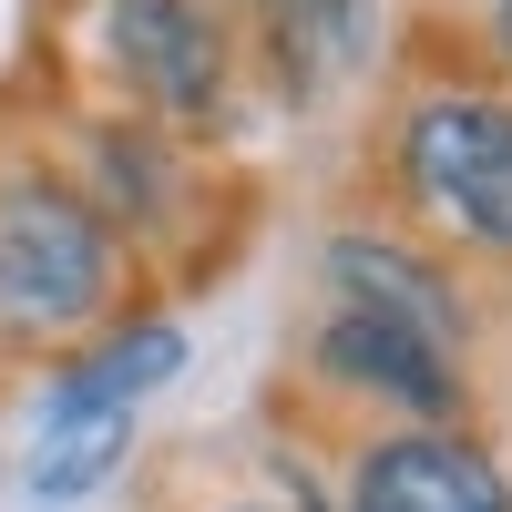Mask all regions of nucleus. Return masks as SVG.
<instances>
[{
    "label": "nucleus",
    "mask_w": 512,
    "mask_h": 512,
    "mask_svg": "<svg viewBox=\"0 0 512 512\" xmlns=\"http://www.w3.org/2000/svg\"><path fill=\"white\" fill-rule=\"evenodd\" d=\"M328 287L359 297V308H379V318H410V328H431V338H451V349H461V297H451V277L431 267V256L390 246V236H338V246H328Z\"/></svg>",
    "instance_id": "6"
},
{
    "label": "nucleus",
    "mask_w": 512,
    "mask_h": 512,
    "mask_svg": "<svg viewBox=\"0 0 512 512\" xmlns=\"http://www.w3.org/2000/svg\"><path fill=\"white\" fill-rule=\"evenodd\" d=\"M175 369H185V328H175V318H123L103 349L62 379V390H82V400H123V410H134V400L164 390Z\"/></svg>",
    "instance_id": "8"
},
{
    "label": "nucleus",
    "mask_w": 512,
    "mask_h": 512,
    "mask_svg": "<svg viewBox=\"0 0 512 512\" xmlns=\"http://www.w3.org/2000/svg\"><path fill=\"white\" fill-rule=\"evenodd\" d=\"M502 52H512V0H502Z\"/></svg>",
    "instance_id": "9"
},
{
    "label": "nucleus",
    "mask_w": 512,
    "mask_h": 512,
    "mask_svg": "<svg viewBox=\"0 0 512 512\" xmlns=\"http://www.w3.org/2000/svg\"><path fill=\"white\" fill-rule=\"evenodd\" d=\"M318 369L338 379V390H369V400L410 410V420H451L461 410L451 338L410 328V318H379V308H359V297H338V308L318 318Z\"/></svg>",
    "instance_id": "3"
},
{
    "label": "nucleus",
    "mask_w": 512,
    "mask_h": 512,
    "mask_svg": "<svg viewBox=\"0 0 512 512\" xmlns=\"http://www.w3.org/2000/svg\"><path fill=\"white\" fill-rule=\"evenodd\" d=\"M400 164H410V195L441 226L512 256V103H482V93L420 103L410 134H400Z\"/></svg>",
    "instance_id": "2"
},
{
    "label": "nucleus",
    "mask_w": 512,
    "mask_h": 512,
    "mask_svg": "<svg viewBox=\"0 0 512 512\" xmlns=\"http://www.w3.org/2000/svg\"><path fill=\"white\" fill-rule=\"evenodd\" d=\"M349 512H512V482L492 472V451H472L441 420H420V431L379 441L359 461Z\"/></svg>",
    "instance_id": "5"
},
{
    "label": "nucleus",
    "mask_w": 512,
    "mask_h": 512,
    "mask_svg": "<svg viewBox=\"0 0 512 512\" xmlns=\"http://www.w3.org/2000/svg\"><path fill=\"white\" fill-rule=\"evenodd\" d=\"M123 441H134V410H123V400L62 390L52 420H41V441H31V492H41V502H82V492L123 461Z\"/></svg>",
    "instance_id": "7"
},
{
    "label": "nucleus",
    "mask_w": 512,
    "mask_h": 512,
    "mask_svg": "<svg viewBox=\"0 0 512 512\" xmlns=\"http://www.w3.org/2000/svg\"><path fill=\"white\" fill-rule=\"evenodd\" d=\"M113 72L134 82L154 113H216L226 93V52H216V21L195 0H103L93 11Z\"/></svg>",
    "instance_id": "4"
},
{
    "label": "nucleus",
    "mask_w": 512,
    "mask_h": 512,
    "mask_svg": "<svg viewBox=\"0 0 512 512\" xmlns=\"http://www.w3.org/2000/svg\"><path fill=\"white\" fill-rule=\"evenodd\" d=\"M113 308V226L41 164H0V328L72 338Z\"/></svg>",
    "instance_id": "1"
}]
</instances>
